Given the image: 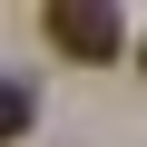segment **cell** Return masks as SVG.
Returning a JSON list of instances; mask_svg holds the SVG:
<instances>
[{
    "label": "cell",
    "mask_w": 147,
    "mask_h": 147,
    "mask_svg": "<svg viewBox=\"0 0 147 147\" xmlns=\"http://www.w3.org/2000/svg\"><path fill=\"white\" fill-rule=\"evenodd\" d=\"M39 30H49V49H59V59H79V69H108V59L127 49V20L108 10V0H49Z\"/></svg>",
    "instance_id": "cell-1"
},
{
    "label": "cell",
    "mask_w": 147,
    "mask_h": 147,
    "mask_svg": "<svg viewBox=\"0 0 147 147\" xmlns=\"http://www.w3.org/2000/svg\"><path fill=\"white\" fill-rule=\"evenodd\" d=\"M137 69H147V30H137Z\"/></svg>",
    "instance_id": "cell-2"
}]
</instances>
